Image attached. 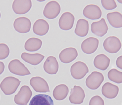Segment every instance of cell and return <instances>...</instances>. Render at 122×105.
Listing matches in <instances>:
<instances>
[{
  "instance_id": "1",
  "label": "cell",
  "mask_w": 122,
  "mask_h": 105,
  "mask_svg": "<svg viewBox=\"0 0 122 105\" xmlns=\"http://www.w3.org/2000/svg\"><path fill=\"white\" fill-rule=\"evenodd\" d=\"M18 78L13 76H8L4 79L0 85V87L4 94L11 95L15 93L21 83Z\"/></svg>"
},
{
  "instance_id": "2",
  "label": "cell",
  "mask_w": 122,
  "mask_h": 105,
  "mask_svg": "<svg viewBox=\"0 0 122 105\" xmlns=\"http://www.w3.org/2000/svg\"><path fill=\"white\" fill-rule=\"evenodd\" d=\"M89 72L87 65L82 61L76 62L71 67V74L72 77L76 79L83 78Z\"/></svg>"
},
{
  "instance_id": "3",
  "label": "cell",
  "mask_w": 122,
  "mask_h": 105,
  "mask_svg": "<svg viewBox=\"0 0 122 105\" xmlns=\"http://www.w3.org/2000/svg\"><path fill=\"white\" fill-rule=\"evenodd\" d=\"M8 69L10 71L18 76H25L30 74L28 68L18 59H13L9 63Z\"/></svg>"
},
{
  "instance_id": "4",
  "label": "cell",
  "mask_w": 122,
  "mask_h": 105,
  "mask_svg": "<svg viewBox=\"0 0 122 105\" xmlns=\"http://www.w3.org/2000/svg\"><path fill=\"white\" fill-rule=\"evenodd\" d=\"M32 95V92L30 87L24 85L14 97V102L18 105H26Z\"/></svg>"
},
{
  "instance_id": "5",
  "label": "cell",
  "mask_w": 122,
  "mask_h": 105,
  "mask_svg": "<svg viewBox=\"0 0 122 105\" xmlns=\"http://www.w3.org/2000/svg\"><path fill=\"white\" fill-rule=\"evenodd\" d=\"M61 11V7L58 2L55 1H50L45 6L43 14L49 19H53L58 16Z\"/></svg>"
},
{
  "instance_id": "6",
  "label": "cell",
  "mask_w": 122,
  "mask_h": 105,
  "mask_svg": "<svg viewBox=\"0 0 122 105\" xmlns=\"http://www.w3.org/2000/svg\"><path fill=\"white\" fill-rule=\"evenodd\" d=\"M104 80L103 74L97 71H93L86 80V85L91 90H96L100 86Z\"/></svg>"
},
{
  "instance_id": "7",
  "label": "cell",
  "mask_w": 122,
  "mask_h": 105,
  "mask_svg": "<svg viewBox=\"0 0 122 105\" xmlns=\"http://www.w3.org/2000/svg\"><path fill=\"white\" fill-rule=\"evenodd\" d=\"M103 46L107 52L110 53H116L121 48V43L117 37L110 36L104 40Z\"/></svg>"
},
{
  "instance_id": "8",
  "label": "cell",
  "mask_w": 122,
  "mask_h": 105,
  "mask_svg": "<svg viewBox=\"0 0 122 105\" xmlns=\"http://www.w3.org/2000/svg\"><path fill=\"white\" fill-rule=\"evenodd\" d=\"M32 6L30 0H15L13 3L12 9L15 14H23L30 11Z\"/></svg>"
},
{
  "instance_id": "9",
  "label": "cell",
  "mask_w": 122,
  "mask_h": 105,
  "mask_svg": "<svg viewBox=\"0 0 122 105\" xmlns=\"http://www.w3.org/2000/svg\"><path fill=\"white\" fill-rule=\"evenodd\" d=\"M31 22L30 20L25 17L18 18L13 23L15 29L20 33H28L30 31Z\"/></svg>"
},
{
  "instance_id": "10",
  "label": "cell",
  "mask_w": 122,
  "mask_h": 105,
  "mask_svg": "<svg viewBox=\"0 0 122 105\" xmlns=\"http://www.w3.org/2000/svg\"><path fill=\"white\" fill-rule=\"evenodd\" d=\"M30 84L34 91L39 93L49 92V85L44 78L36 76L32 78L30 81Z\"/></svg>"
},
{
  "instance_id": "11",
  "label": "cell",
  "mask_w": 122,
  "mask_h": 105,
  "mask_svg": "<svg viewBox=\"0 0 122 105\" xmlns=\"http://www.w3.org/2000/svg\"><path fill=\"white\" fill-rule=\"evenodd\" d=\"M99 45V40L93 37H90L82 42L81 49L83 52L87 54H91L97 50Z\"/></svg>"
},
{
  "instance_id": "12",
  "label": "cell",
  "mask_w": 122,
  "mask_h": 105,
  "mask_svg": "<svg viewBox=\"0 0 122 105\" xmlns=\"http://www.w3.org/2000/svg\"><path fill=\"white\" fill-rule=\"evenodd\" d=\"M75 18L70 12H65L61 16L58 24L61 29L68 31L71 29L73 26Z\"/></svg>"
},
{
  "instance_id": "13",
  "label": "cell",
  "mask_w": 122,
  "mask_h": 105,
  "mask_svg": "<svg viewBox=\"0 0 122 105\" xmlns=\"http://www.w3.org/2000/svg\"><path fill=\"white\" fill-rule=\"evenodd\" d=\"M84 16L91 20H97L101 18L102 12L100 8L94 4H89L84 8Z\"/></svg>"
},
{
  "instance_id": "14",
  "label": "cell",
  "mask_w": 122,
  "mask_h": 105,
  "mask_svg": "<svg viewBox=\"0 0 122 105\" xmlns=\"http://www.w3.org/2000/svg\"><path fill=\"white\" fill-rule=\"evenodd\" d=\"M69 100L71 103L74 104H81L84 102L85 97L84 91L81 87L75 85L73 88L71 89Z\"/></svg>"
},
{
  "instance_id": "15",
  "label": "cell",
  "mask_w": 122,
  "mask_h": 105,
  "mask_svg": "<svg viewBox=\"0 0 122 105\" xmlns=\"http://www.w3.org/2000/svg\"><path fill=\"white\" fill-rule=\"evenodd\" d=\"M78 52L73 47L65 49L59 54V59L63 63L67 64L74 60L78 56Z\"/></svg>"
},
{
  "instance_id": "16",
  "label": "cell",
  "mask_w": 122,
  "mask_h": 105,
  "mask_svg": "<svg viewBox=\"0 0 122 105\" xmlns=\"http://www.w3.org/2000/svg\"><path fill=\"white\" fill-rule=\"evenodd\" d=\"M108 30V27L104 18H102L99 21L93 22L92 24V32L100 37H102L106 34Z\"/></svg>"
},
{
  "instance_id": "17",
  "label": "cell",
  "mask_w": 122,
  "mask_h": 105,
  "mask_svg": "<svg viewBox=\"0 0 122 105\" xmlns=\"http://www.w3.org/2000/svg\"><path fill=\"white\" fill-rule=\"evenodd\" d=\"M59 64L56 57L49 56L47 58L44 64L45 72L51 75L55 74L58 71Z\"/></svg>"
},
{
  "instance_id": "18",
  "label": "cell",
  "mask_w": 122,
  "mask_h": 105,
  "mask_svg": "<svg viewBox=\"0 0 122 105\" xmlns=\"http://www.w3.org/2000/svg\"><path fill=\"white\" fill-rule=\"evenodd\" d=\"M33 31L36 35L43 36L47 33L49 29V23L43 19L36 20L33 26Z\"/></svg>"
},
{
  "instance_id": "19",
  "label": "cell",
  "mask_w": 122,
  "mask_h": 105,
  "mask_svg": "<svg viewBox=\"0 0 122 105\" xmlns=\"http://www.w3.org/2000/svg\"><path fill=\"white\" fill-rule=\"evenodd\" d=\"M119 91L118 86L114 84L107 82L103 85L102 89V93L105 97L108 99L115 98Z\"/></svg>"
},
{
  "instance_id": "20",
  "label": "cell",
  "mask_w": 122,
  "mask_h": 105,
  "mask_svg": "<svg viewBox=\"0 0 122 105\" xmlns=\"http://www.w3.org/2000/svg\"><path fill=\"white\" fill-rule=\"evenodd\" d=\"M21 57L27 63L36 66L39 64L42 61L45 57L41 54H30L23 52L21 55Z\"/></svg>"
},
{
  "instance_id": "21",
  "label": "cell",
  "mask_w": 122,
  "mask_h": 105,
  "mask_svg": "<svg viewBox=\"0 0 122 105\" xmlns=\"http://www.w3.org/2000/svg\"><path fill=\"white\" fill-rule=\"evenodd\" d=\"M29 105H54V103L53 99L49 95L39 94L32 99Z\"/></svg>"
},
{
  "instance_id": "22",
  "label": "cell",
  "mask_w": 122,
  "mask_h": 105,
  "mask_svg": "<svg viewBox=\"0 0 122 105\" xmlns=\"http://www.w3.org/2000/svg\"><path fill=\"white\" fill-rule=\"evenodd\" d=\"M110 59L106 55L101 54L95 57L93 61L95 67L102 71H105L108 67Z\"/></svg>"
},
{
  "instance_id": "23",
  "label": "cell",
  "mask_w": 122,
  "mask_h": 105,
  "mask_svg": "<svg viewBox=\"0 0 122 105\" xmlns=\"http://www.w3.org/2000/svg\"><path fill=\"white\" fill-rule=\"evenodd\" d=\"M89 31L88 21L84 19H79L74 30L76 34L81 37H84L88 34Z\"/></svg>"
},
{
  "instance_id": "24",
  "label": "cell",
  "mask_w": 122,
  "mask_h": 105,
  "mask_svg": "<svg viewBox=\"0 0 122 105\" xmlns=\"http://www.w3.org/2000/svg\"><path fill=\"white\" fill-rule=\"evenodd\" d=\"M107 17L112 27L116 28H122V15L119 12L109 13L107 14Z\"/></svg>"
},
{
  "instance_id": "25",
  "label": "cell",
  "mask_w": 122,
  "mask_h": 105,
  "mask_svg": "<svg viewBox=\"0 0 122 105\" xmlns=\"http://www.w3.org/2000/svg\"><path fill=\"white\" fill-rule=\"evenodd\" d=\"M42 44V42L41 40L35 37H32L26 41L25 48L29 52H35L41 48Z\"/></svg>"
},
{
  "instance_id": "26",
  "label": "cell",
  "mask_w": 122,
  "mask_h": 105,
  "mask_svg": "<svg viewBox=\"0 0 122 105\" xmlns=\"http://www.w3.org/2000/svg\"><path fill=\"white\" fill-rule=\"evenodd\" d=\"M69 91L68 88L66 85H59L56 86L53 90V97L57 100H63L68 95Z\"/></svg>"
},
{
  "instance_id": "27",
  "label": "cell",
  "mask_w": 122,
  "mask_h": 105,
  "mask_svg": "<svg viewBox=\"0 0 122 105\" xmlns=\"http://www.w3.org/2000/svg\"><path fill=\"white\" fill-rule=\"evenodd\" d=\"M109 80L116 83L120 84L122 83V72L115 69H112L108 73Z\"/></svg>"
},
{
  "instance_id": "28",
  "label": "cell",
  "mask_w": 122,
  "mask_h": 105,
  "mask_svg": "<svg viewBox=\"0 0 122 105\" xmlns=\"http://www.w3.org/2000/svg\"><path fill=\"white\" fill-rule=\"evenodd\" d=\"M9 53V48L7 45L5 43H0V60L7 58Z\"/></svg>"
},
{
  "instance_id": "29",
  "label": "cell",
  "mask_w": 122,
  "mask_h": 105,
  "mask_svg": "<svg viewBox=\"0 0 122 105\" xmlns=\"http://www.w3.org/2000/svg\"><path fill=\"white\" fill-rule=\"evenodd\" d=\"M101 4L103 7L107 10H113L117 6L114 0H102Z\"/></svg>"
},
{
  "instance_id": "30",
  "label": "cell",
  "mask_w": 122,
  "mask_h": 105,
  "mask_svg": "<svg viewBox=\"0 0 122 105\" xmlns=\"http://www.w3.org/2000/svg\"><path fill=\"white\" fill-rule=\"evenodd\" d=\"M89 105H105L103 99L98 95H95L91 99Z\"/></svg>"
},
{
  "instance_id": "31",
  "label": "cell",
  "mask_w": 122,
  "mask_h": 105,
  "mask_svg": "<svg viewBox=\"0 0 122 105\" xmlns=\"http://www.w3.org/2000/svg\"><path fill=\"white\" fill-rule=\"evenodd\" d=\"M116 65L118 68L122 69V56H121L117 58L116 61Z\"/></svg>"
},
{
  "instance_id": "32",
  "label": "cell",
  "mask_w": 122,
  "mask_h": 105,
  "mask_svg": "<svg viewBox=\"0 0 122 105\" xmlns=\"http://www.w3.org/2000/svg\"><path fill=\"white\" fill-rule=\"evenodd\" d=\"M5 69V65L2 61H0V75L4 72Z\"/></svg>"
},
{
  "instance_id": "33",
  "label": "cell",
  "mask_w": 122,
  "mask_h": 105,
  "mask_svg": "<svg viewBox=\"0 0 122 105\" xmlns=\"http://www.w3.org/2000/svg\"><path fill=\"white\" fill-rule=\"evenodd\" d=\"M1 12H0V18H1Z\"/></svg>"
}]
</instances>
